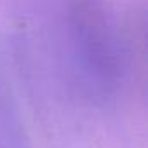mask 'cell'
Returning a JSON list of instances; mask_svg holds the SVG:
<instances>
[{
    "label": "cell",
    "instance_id": "cell-1",
    "mask_svg": "<svg viewBox=\"0 0 148 148\" xmlns=\"http://www.w3.org/2000/svg\"><path fill=\"white\" fill-rule=\"evenodd\" d=\"M75 30V58L82 75L87 79V86H91L92 91L106 94L115 86L119 71L117 40L99 19L84 18Z\"/></svg>",
    "mask_w": 148,
    "mask_h": 148
}]
</instances>
